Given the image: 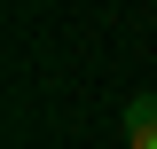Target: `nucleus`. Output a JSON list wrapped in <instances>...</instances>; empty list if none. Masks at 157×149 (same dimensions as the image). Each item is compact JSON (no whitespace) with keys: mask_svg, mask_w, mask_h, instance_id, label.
I'll use <instances>...</instances> for the list:
<instances>
[{"mask_svg":"<svg viewBox=\"0 0 157 149\" xmlns=\"http://www.w3.org/2000/svg\"><path fill=\"white\" fill-rule=\"evenodd\" d=\"M126 149H157V94L126 102Z\"/></svg>","mask_w":157,"mask_h":149,"instance_id":"f257e3e1","label":"nucleus"}]
</instances>
